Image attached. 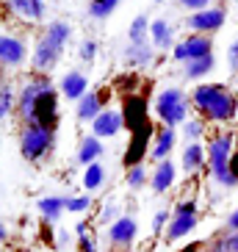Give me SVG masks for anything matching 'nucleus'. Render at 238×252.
<instances>
[{
  "mask_svg": "<svg viewBox=\"0 0 238 252\" xmlns=\"http://www.w3.org/2000/svg\"><path fill=\"white\" fill-rule=\"evenodd\" d=\"M194 108H200L210 122H230L238 111V97L222 83H202L191 92Z\"/></svg>",
  "mask_w": 238,
  "mask_h": 252,
  "instance_id": "obj_1",
  "label": "nucleus"
},
{
  "mask_svg": "<svg viewBox=\"0 0 238 252\" xmlns=\"http://www.w3.org/2000/svg\"><path fill=\"white\" fill-rule=\"evenodd\" d=\"M191 105L194 103L186 92L178 89V86H169V89H164L155 97L152 111H155V117L164 122V127H175V125H183L188 119V108H191Z\"/></svg>",
  "mask_w": 238,
  "mask_h": 252,
  "instance_id": "obj_2",
  "label": "nucleus"
},
{
  "mask_svg": "<svg viewBox=\"0 0 238 252\" xmlns=\"http://www.w3.org/2000/svg\"><path fill=\"white\" fill-rule=\"evenodd\" d=\"M208 163H210V175L219 186H236L238 180L233 178V136H213L208 144Z\"/></svg>",
  "mask_w": 238,
  "mask_h": 252,
  "instance_id": "obj_3",
  "label": "nucleus"
},
{
  "mask_svg": "<svg viewBox=\"0 0 238 252\" xmlns=\"http://www.w3.org/2000/svg\"><path fill=\"white\" fill-rule=\"evenodd\" d=\"M53 144H56V133H53V127L36 125V122L25 125L23 133H20V153H23L28 161H39L45 153H50V150H53Z\"/></svg>",
  "mask_w": 238,
  "mask_h": 252,
  "instance_id": "obj_4",
  "label": "nucleus"
},
{
  "mask_svg": "<svg viewBox=\"0 0 238 252\" xmlns=\"http://www.w3.org/2000/svg\"><path fill=\"white\" fill-rule=\"evenodd\" d=\"M194 227H197V205H194V200L178 202L175 211H172V222L166 227V238L169 241H178V238L188 236Z\"/></svg>",
  "mask_w": 238,
  "mask_h": 252,
  "instance_id": "obj_5",
  "label": "nucleus"
},
{
  "mask_svg": "<svg viewBox=\"0 0 238 252\" xmlns=\"http://www.w3.org/2000/svg\"><path fill=\"white\" fill-rule=\"evenodd\" d=\"M172 56H175V61H183V64H188V61H197V59H205V56H213L210 36H205V33L186 36L183 42H178V45H175Z\"/></svg>",
  "mask_w": 238,
  "mask_h": 252,
  "instance_id": "obj_6",
  "label": "nucleus"
},
{
  "mask_svg": "<svg viewBox=\"0 0 238 252\" xmlns=\"http://www.w3.org/2000/svg\"><path fill=\"white\" fill-rule=\"evenodd\" d=\"M224 20H227V11H224L222 6H210L205 8V11H194V14H188L186 25L194 31V33H213V31H219L224 25Z\"/></svg>",
  "mask_w": 238,
  "mask_h": 252,
  "instance_id": "obj_7",
  "label": "nucleus"
},
{
  "mask_svg": "<svg viewBox=\"0 0 238 252\" xmlns=\"http://www.w3.org/2000/svg\"><path fill=\"white\" fill-rule=\"evenodd\" d=\"M61 47L53 45L50 39H39L36 47H33V56H30V64H33V69H39V72H50V69H56V64L61 61Z\"/></svg>",
  "mask_w": 238,
  "mask_h": 252,
  "instance_id": "obj_8",
  "label": "nucleus"
},
{
  "mask_svg": "<svg viewBox=\"0 0 238 252\" xmlns=\"http://www.w3.org/2000/svg\"><path fill=\"white\" fill-rule=\"evenodd\" d=\"M125 114L117 111V108H103V114L91 122V133L97 136V139H111V136H117L122 127H125Z\"/></svg>",
  "mask_w": 238,
  "mask_h": 252,
  "instance_id": "obj_9",
  "label": "nucleus"
},
{
  "mask_svg": "<svg viewBox=\"0 0 238 252\" xmlns=\"http://www.w3.org/2000/svg\"><path fill=\"white\" fill-rule=\"evenodd\" d=\"M25 59H28V50H25L23 42L17 36L3 33L0 36V61H3V67H20V64H25Z\"/></svg>",
  "mask_w": 238,
  "mask_h": 252,
  "instance_id": "obj_10",
  "label": "nucleus"
},
{
  "mask_svg": "<svg viewBox=\"0 0 238 252\" xmlns=\"http://www.w3.org/2000/svg\"><path fill=\"white\" fill-rule=\"evenodd\" d=\"M136 236H139V224H136L133 216H119L117 222L108 227V238H111V244H117V247L130 244Z\"/></svg>",
  "mask_w": 238,
  "mask_h": 252,
  "instance_id": "obj_11",
  "label": "nucleus"
},
{
  "mask_svg": "<svg viewBox=\"0 0 238 252\" xmlns=\"http://www.w3.org/2000/svg\"><path fill=\"white\" fill-rule=\"evenodd\" d=\"M6 6L11 8V14L28 23H39L45 17V0H6Z\"/></svg>",
  "mask_w": 238,
  "mask_h": 252,
  "instance_id": "obj_12",
  "label": "nucleus"
},
{
  "mask_svg": "<svg viewBox=\"0 0 238 252\" xmlns=\"http://www.w3.org/2000/svg\"><path fill=\"white\" fill-rule=\"evenodd\" d=\"M149 39H152V47L158 50H175V28H172L169 20H152L149 25Z\"/></svg>",
  "mask_w": 238,
  "mask_h": 252,
  "instance_id": "obj_13",
  "label": "nucleus"
},
{
  "mask_svg": "<svg viewBox=\"0 0 238 252\" xmlns=\"http://www.w3.org/2000/svg\"><path fill=\"white\" fill-rule=\"evenodd\" d=\"M61 94L67 97V100H81V97L89 94V81H86V75L72 69L61 78Z\"/></svg>",
  "mask_w": 238,
  "mask_h": 252,
  "instance_id": "obj_14",
  "label": "nucleus"
},
{
  "mask_svg": "<svg viewBox=\"0 0 238 252\" xmlns=\"http://www.w3.org/2000/svg\"><path fill=\"white\" fill-rule=\"evenodd\" d=\"M175 175H178V166H175V161H161L155 166V175L149 178V186H152V191L155 194H166L175 186Z\"/></svg>",
  "mask_w": 238,
  "mask_h": 252,
  "instance_id": "obj_15",
  "label": "nucleus"
},
{
  "mask_svg": "<svg viewBox=\"0 0 238 252\" xmlns=\"http://www.w3.org/2000/svg\"><path fill=\"white\" fill-rule=\"evenodd\" d=\"M47 89V81H33V83H28L23 92H20V117L25 119V125L30 122V111H33V103L39 100V94Z\"/></svg>",
  "mask_w": 238,
  "mask_h": 252,
  "instance_id": "obj_16",
  "label": "nucleus"
},
{
  "mask_svg": "<svg viewBox=\"0 0 238 252\" xmlns=\"http://www.w3.org/2000/svg\"><path fill=\"white\" fill-rule=\"evenodd\" d=\"M122 59L130 67H149L152 64V45H147V42H130L122 50Z\"/></svg>",
  "mask_w": 238,
  "mask_h": 252,
  "instance_id": "obj_17",
  "label": "nucleus"
},
{
  "mask_svg": "<svg viewBox=\"0 0 238 252\" xmlns=\"http://www.w3.org/2000/svg\"><path fill=\"white\" fill-rule=\"evenodd\" d=\"M205 161H208V147H202L200 141L186 144V150H183V169H186V175H197L205 166Z\"/></svg>",
  "mask_w": 238,
  "mask_h": 252,
  "instance_id": "obj_18",
  "label": "nucleus"
},
{
  "mask_svg": "<svg viewBox=\"0 0 238 252\" xmlns=\"http://www.w3.org/2000/svg\"><path fill=\"white\" fill-rule=\"evenodd\" d=\"M175 141H178V130L175 127H164L161 133L155 136V144H152V150H149V158L155 163L166 161L172 153V147H175Z\"/></svg>",
  "mask_w": 238,
  "mask_h": 252,
  "instance_id": "obj_19",
  "label": "nucleus"
},
{
  "mask_svg": "<svg viewBox=\"0 0 238 252\" xmlns=\"http://www.w3.org/2000/svg\"><path fill=\"white\" fill-rule=\"evenodd\" d=\"M105 153L103 147V139H97V136H83L81 144H78V161L91 166V163L100 161V156Z\"/></svg>",
  "mask_w": 238,
  "mask_h": 252,
  "instance_id": "obj_20",
  "label": "nucleus"
},
{
  "mask_svg": "<svg viewBox=\"0 0 238 252\" xmlns=\"http://www.w3.org/2000/svg\"><path fill=\"white\" fill-rule=\"evenodd\" d=\"M36 208H39V214H42L45 222L56 224L64 216V211H67V197H42L36 202Z\"/></svg>",
  "mask_w": 238,
  "mask_h": 252,
  "instance_id": "obj_21",
  "label": "nucleus"
},
{
  "mask_svg": "<svg viewBox=\"0 0 238 252\" xmlns=\"http://www.w3.org/2000/svg\"><path fill=\"white\" fill-rule=\"evenodd\" d=\"M78 119L81 122H94L100 114H103V100H100V94H94V92H89L86 97H81L78 100Z\"/></svg>",
  "mask_w": 238,
  "mask_h": 252,
  "instance_id": "obj_22",
  "label": "nucleus"
},
{
  "mask_svg": "<svg viewBox=\"0 0 238 252\" xmlns=\"http://www.w3.org/2000/svg\"><path fill=\"white\" fill-rule=\"evenodd\" d=\"M69 36H72V28H69V23H64V20H53V23H47L45 39H50L53 45H59L61 50H64V45L69 42Z\"/></svg>",
  "mask_w": 238,
  "mask_h": 252,
  "instance_id": "obj_23",
  "label": "nucleus"
},
{
  "mask_svg": "<svg viewBox=\"0 0 238 252\" xmlns=\"http://www.w3.org/2000/svg\"><path fill=\"white\" fill-rule=\"evenodd\" d=\"M216 67V59L213 56H205V59H197V61H188L186 67H183V75H186L188 81H197V78H205L210 75Z\"/></svg>",
  "mask_w": 238,
  "mask_h": 252,
  "instance_id": "obj_24",
  "label": "nucleus"
},
{
  "mask_svg": "<svg viewBox=\"0 0 238 252\" xmlns=\"http://www.w3.org/2000/svg\"><path fill=\"white\" fill-rule=\"evenodd\" d=\"M105 183V166L100 161L91 163V166H86V172H83V186L89 189V191H97L100 186Z\"/></svg>",
  "mask_w": 238,
  "mask_h": 252,
  "instance_id": "obj_25",
  "label": "nucleus"
},
{
  "mask_svg": "<svg viewBox=\"0 0 238 252\" xmlns=\"http://www.w3.org/2000/svg\"><path fill=\"white\" fill-rule=\"evenodd\" d=\"M117 6H119V0H89L86 11H89L91 20H105V17L114 14V8Z\"/></svg>",
  "mask_w": 238,
  "mask_h": 252,
  "instance_id": "obj_26",
  "label": "nucleus"
},
{
  "mask_svg": "<svg viewBox=\"0 0 238 252\" xmlns=\"http://www.w3.org/2000/svg\"><path fill=\"white\" fill-rule=\"evenodd\" d=\"M149 20H147V14H139L130 23V28H127V39L130 42H147V33H149Z\"/></svg>",
  "mask_w": 238,
  "mask_h": 252,
  "instance_id": "obj_27",
  "label": "nucleus"
},
{
  "mask_svg": "<svg viewBox=\"0 0 238 252\" xmlns=\"http://www.w3.org/2000/svg\"><path fill=\"white\" fill-rule=\"evenodd\" d=\"M202 133H205V122L202 119H194L188 117L186 122H183V139H186V144H194V141H200Z\"/></svg>",
  "mask_w": 238,
  "mask_h": 252,
  "instance_id": "obj_28",
  "label": "nucleus"
},
{
  "mask_svg": "<svg viewBox=\"0 0 238 252\" xmlns=\"http://www.w3.org/2000/svg\"><path fill=\"white\" fill-rule=\"evenodd\" d=\"M20 103V100H17L14 97V92H11V86H3V92H0V117L3 119H8L11 117V111H14V105Z\"/></svg>",
  "mask_w": 238,
  "mask_h": 252,
  "instance_id": "obj_29",
  "label": "nucleus"
},
{
  "mask_svg": "<svg viewBox=\"0 0 238 252\" xmlns=\"http://www.w3.org/2000/svg\"><path fill=\"white\" fill-rule=\"evenodd\" d=\"M147 183V169H144V163H133L130 169H127V186L130 189H142Z\"/></svg>",
  "mask_w": 238,
  "mask_h": 252,
  "instance_id": "obj_30",
  "label": "nucleus"
},
{
  "mask_svg": "<svg viewBox=\"0 0 238 252\" xmlns=\"http://www.w3.org/2000/svg\"><path fill=\"white\" fill-rule=\"evenodd\" d=\"M91 208V197L81 194V197H67V211L69 214H86Z\"/></svg>",
  "mask_w": 238,
  "mask_h": 252,
  "instance_id": "obj_31",
  "label": "nucleus"
},
{
  "mask_svg": "<svg viewBox=\"0 0 238 252\" xmlns=\"http://www.w3.org/2000/svg\"><path fill=\"white\" fill-rule=\"evenodd\" d=\"M97 42L94 39H86V42H83L81 45V50H78V56H81V61H86V64H89V61H94V56H97Z\"/></svg>",
  "mask_w": 238,
  "mask_h": 252,
  "instance_id": "obj_32",
  "label": "nucleus"
},
{
  "mask_svg": "<svg viewBox=\"0 0 238 252\" xmlns=\"http://www.w3.org/2000/svg\"><path fill=\"white\" fill-rule=\"evenodd\" d=\"M166 222H172V211L161 208V211H155V216H152V230H155V233H161Z\"/></svg>",
  "mask_w": 238,
  "mask_h": 252,
  "instance_id": "obj_33",
  "label": "nucleus"
},
{
  "mask_svg": "<svg viewBox=\"0 0 238 252\" xmlns=\"http://www.w3.org/2000/svg\"><path fill=\"white\" fill-rule=\"evenodd\" d=\"M119 216H122V214H119V211H117V205H114V202H108V205H105V211H103V214H100V219H97V222H100V224H108V222H117V219H119Z\"/></svg>",
  "mask_w": 238,
  "mask_h": 252,
  "instance_id": "obj_34",
  "label": "nucleus"
},
{
  "mask_svg": "<svg viewBox=\"0 0 238 252\" xmlns=\"http://www.w3.org/2000/svg\"><path fill=\"white\" fill-rule=\"evenodd\" d=\"M180 6L188 8V11H205V8H210V0H180Z\"/></svg>",
  "mask_w": 238,
  "mask_h": 252,
  "instance_id": "obj_35",
  "label": "nucleus"
},
{
  "mask_svg": "<svg viewBox=\"0 0 238 252\" xmlns=\"http://www.w3.org/2000/svg\"><path fill=\"white\" fill-rule=\"evenodd\" d=\"M227 64H230V72H238V39L227 47Z\"/></svg>",
  "mask_w": 238,
  "mask_h": 252,
  "instance_id": "obj_36",
  "label": "nucleus"
},
{
  "mask_svg": "<svg viewBox=\"0 0 238 252\" xmlns=\"http://www.w3.org/2000/svg\"><path fill=\"white\" fill-rule=\"evenodd\" d=\"M78 252H100V250H97L91 236H83V238H78Z\"/></svg>",
  "mask_w": 238,
  "mask_h": 252,
  "instance_id": "obj_37",
  "label": "nucleus"
},
{
  "mask_svg": "<svg viewBox=\"0 0 238 252\" xmlns=\"http://www.w3.org/2000/svg\"><path fill=\"white\" fill-rule=\"evenodd\" d=\"M222 241H224V252H238V233H230Z\"/></svg>",
  "mask_w": 238,
  "mask_h": 252,
  "instance_id": "obj_38",
  "label": "nucleus"
},
{
  "mask_svg": "<svg viewBox=\"0 0 238 252\" xmlns=\"http://www.w3.org/2000/svg\"><path fill=\"white\" fill-rule=\"evenodd\" d=\"M227 230H230V233H238V208L227 216Z\"/></svg>",
  "mask_w": 238,
  "mask_h": 252,
  "instance_id": "obj_39",
  "label": "nucleus"
},
{
  "mask_svg": "<svg viewBox=\"0 0 238 252\" xmlns=\"http://www.w3.org/2000/svg\"><path fill=\"white\" fill-rule=\"evenodd\" d=\"M75 236H78V238L89 236V224H86V222H78V224H75Z\"/></svg>",
  "mask_w": 238,
  "mask_h": 252,
  "instance_id": "obj_40",
  "label": "nucleus"
},
{
  "mask_svg": "<svg viewBox=\"0 0 238 252\" xmlns=\"http://www.w3.org/2000/svg\"><path fill=\"white\" fill-rule=\"evenodd\" d=\"M67 241H69V233L67 230H59V247H67Z\"/></svg>",
  "mask_w": 238,
  "mask_h": 252,
  "instance_id": "obj_41",
  "label": "nucleus"
},
{
  "mask_svg": "<svg viewBox=\"0 0 238 252\" xmlns=\"http://www.w3.org/2000/svg\"><path fill=\"white\" fill-rule=\"evenodd\" d=\"M202 252H224V241H216L213 247H208V250H202Z\"/></svg>",
  "mask_w": 238,
  "mask_h": 252,
  "instance_id": "obj_42",
  "label": "nucleus"
},
{
  "mask_svg": "<svg viewBox=\"0 0 238 252\" xmlns=\"http://www.w3.org/2000/svg\"><path fill=\"white\" fill-rule=\"evenodd\" d=\"M230 169H233V178L238 180V153L233 156V163H230Z\"/></svg>",
  "mask_w": 238,
  "mask_h": 252,
  "instance_id": "obj_43",
  "label": "nucleus"
},
{
  "mask_svg": "<svg viewBox=\"0 0 238 252\" xmlns=\"http://www.w3.org/2000/svg\"><path fill=\"white\" fill-rule=\"evenodd\" d=\"M155 3H164V0H155Z\"/></svg>",
  "mask_w": 238,
  "mask_h": 252,
  "instance_id": "obj_44",
  "label": "nucleus"
}]
</instances>
